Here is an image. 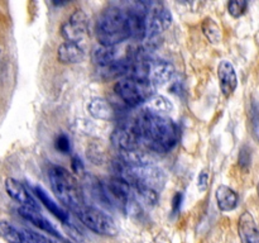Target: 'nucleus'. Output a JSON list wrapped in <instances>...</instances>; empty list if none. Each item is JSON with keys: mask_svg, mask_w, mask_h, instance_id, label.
Returning a JSON list of instances; mask_svg holds the SVG:
<instances>
[{"mask_svg": "<svg viewBox=\"0 0 259 243\" xmlns=\"http://www.w3.org/2000/svg\"><path fill=\"white\" fill-rule=\"evenodd\" d=\"M238 234L242 243H259V228L249 212H244L239 217Z\"/></svg>", "mask_w": 259, "mask_h": 243, "instance_id": "nucleus-11", "label": "nucleus"}, {"mask_svg": "<svg viewBox=\"0 0 259 243\" xmlns=\"http://www.w3.org/2000/svg\"><path fill=\"white\" fill-rule=\"evenodd\" d=\"M146 104H147L146 110L153 111V113H158V114L167 113V111L172 110V108H174L171 101L162 95L151 96V98L146 101Z\"/></svg>", "mask_w": 259, "mask_h": 243, "instance_id": "nucleus-19", "label": "nucleus"}, {"mask_svg": "<svg viewBox=\"0 0 259 243\" xmlns=\"http://www.w3.org/2000/svg\"><path fill=\"white\" fill-rule=\"evenodd\" d=\"M248 7V3L244 2V0H232L228 4V12L232 17L234 18H239L242 17L243 14L245 13Z\"/></svg>", "mask_w": 259, "mask_h": 243, "instance_id": "nucleus-23", "label": "nucleus"}, {"mask_svg": "<svg viewBox=\"0 0 259 243\" xmlns=\"http://www.w3.org/2000/svg\"><path fill=\"white\" fill-rule=\"evenodd\" d=\"M85 51L78 43L63 42L58 47L57 58L62 63H80L85 60Z\"/></svg>", "mask_w": 259, "mask_h": 243, "instance_id": "nucleus-13", "label": "nucleus"}, {"mask_svg": "<svg viewBox=\"0 0 259 243\" xmlns=\"http://www.w3.org/2000/svg\"><path fill=\"white\" fill-rule=\"evenodd\" d=\"M75 212L81 223L86 225L90 230L95 232L96 234L113 237L118 233V227H116L113 218L98 208L82 205Z\"/></svg>", "mask_w": 259, "mask_h": 243, "instance_id": "nucleus-5", "label": "nucleus"}, {"mask_svg": "<svg viewBox=\"0 0 259 243\" xmlns=\"http://www.w3.org/2000/svg\"><path fill=\"white\" fill-rule=\"evenodd\" d=\"M111 142L121 153L139 149L142 143L134 120L119 126L111 134Z\"/></svg>", "mask_w": 259, "mask_h": 243, "instance_id": "nucleus-7", "label": "nucleus"}, {"mask_svg": "<svg viewBox=\"0 0 259 243\" xmlns=\"http://www.w3.org/2000/svg\"><path fill=\"white\" fill-rule=\"evenodd\" d=\"M22 235L23 243H61L56 242V240L51 239V238L48 237H45V235H42L40 233H35L29 229H23Z\"/></svg>", "mask_w": 259, "mask_h": 243, "instance_id": "nucleus-21", "label": "nucleus"}, {"mask_svg": "<svg viewBox=\"0 0 259 243\" xmlns=\"http://www.w3.org/2000/svg\"><path fill=\"white\" fill-rule=\"evenodd\" d=\"M34 192L37 195V197L39 199V201L50 210V213H52L57 219H60L62 223H67L70 220V217H68V213L66 210H63L60 205L56 204L50 196H48L47 192L42 189L40 186H35L34 187Z\"/></svg>", "mask_w": 259, "mask_h": 243, "instance_id": "nucleus-15", "label": "nucleus"}, {"mask_svg": "<svg viewBox=\"0 0 259 243\" xmlns=\"http://www.w3.org/2000/svg\"><path fill=\"white\" fill-rule=\"evenodd\" d=\"M89 113L95 119L100 120H109L114 116V110L110 104L105 99L96 98L93 99L89 104Z\"/></svg>", "mask_w": 259, "mask_h": 243, "instance_id": "nucleus-17", "label": "nucleus"}, {"mask_svg": "<svg viewBox=\"0 0 259 243\" xmlns=\"http://www.w3.org/2000/svg\"><path fill=\"white\" fill-rule=\"evenodd\" d=\"M249 118L253 137L259 142V104L255 100L253 101L252 106H250Z\"/></svg>", "mask_w": 259, "mask_h": 243, "instance_id": "nucleus-22", "label": "nucleus"}, {"mask_svg": "<svg viewBox=\"0 0 259 243\" xmlns=\"http://www.w3.org/2000/svg\"><path fill=\"white\" fill-rule=\"evenodd\" d=\"M71 166H72V171L73 172H82L83 171V165L81 162V159L78 157H73L72 162H71Z\"/></svg>", "mask_w": 259, "mask_h": 243, "instance_id": "nucleus-28", "label": "nucleus"}, {"mask_svg": "<svg viewBox=\"0 0 259 243\" xmlns=\"http://www.w3.org/2000/svg\"><path fill=\"white\" fill-rule=\"evenodd\" d=\"M118 52L115 47H108V46H99L93 51V61L100 68L108 67L113 62L118 60Z\"/></svg>", "mask_w": 259, "mask_h": 243, "instance_id": "nucleus-16", "label": "nucleus"}, {"mask_svg": "<svg viewBox=\"0 0 259 243\" xmlns=\"http://www.w3.org/2000/svg\"><path fill=\"white\" fill-rule=\"evenodd\" d=\"M89 32V20L82 10H76L70 19L61 27V34L66 42L78 43L86 37Z\"/></svg>", "mask_w": 259, "mask_h": 243, "instance_id": "nucleus-8", "label": "nucleus"}, {"mask_svg": "<svg viewBox=\"0 0 259 243\" xmlns=\"http://www.w3.org/2000/svg\"><path fill=\"white\" fill-rule=\"evenodd\" d=\"M257 192H258V196H259V181H258V185H257Z\"/></svg>", "mask_w": 259, "mask_h": 243, "instance_id": "nucleus-29", "label": "nucleus"}, {"mask_svg": "<svg viewBox=\"0 0 259 243\" xmlns=\"http://www.w3.org/2000/svg\"><path fill=\"white\" fill-rule=\"evenodd\" d=\"M96 37L101 46L115 47L129 38L126 10L110 7L104 10L96 23Z\"/></svg>", "mask_w": 259, "mask_h": 243, "instance_id": "nucleus-2", "label": "nucleus"}, {"mask_svg": "<svg viewBox=\"0 0 259 243\" xmlns=\"http://www.w3.org/2000/svg\"><path fill=\"white\" fill-rule=\"evenodd\" d=\"M154 86L144 80L125 77L114 85L116 95L129 106H139L153 96Z\"/></svg>", "mask_w": 259, "mask_h": 243, "instance_id": "nucleus-4", "label": "nucleus"}, {"mask_svg": "<svg viewBox=\"0 0 259 243\" xmlns=\"http://www.w3.org/2000/svg\"><path fill=\"white\" fill-rule=\"evenodd\" d=\"M202 33L211 43H219L220 39H222V32H220L219 25L211 18H206L204 20V23H202Z\"/></svg>", "mask_w": 259, "mask_h": 243, "instance_id": "nucleus-20", "label": "nucleus"}, {"mask_svg": "<svg viewBox=\"0 0 259 243\" xmlns=\"http://www.w3.org/2000/svg\"><path fill=\"white\" fill-rule=\"evenodd\" d=\"M48 179L56 197L72 210L85 205L83 192L76 177L68 170L61 166H53L48 170Z\"/></svg>", "mask_w": 259, "mask_h": 243, "instance_id": "nucleus-3", "label": "nucleus"}, {"mask_svg": "<svg viewBox=\"0 0 259 243\" xmlns=\"http://www.w3.org/2000/svg\"><path fill=\"white\" fill-rule=\"evenodd\" d=\"M55 147L57 151H60L61 153H70L71 151V143L70 138H68L66 134L61 133L60 136L56 137L55 139Z\"/></svg>", "mask_w": 259, "mask_h": 243, "instance_id": "nucleus-24", "label": "nucleus"}, {"mask_svg": "<svg viewBox=\"0 0 259 243\" xmlns=\"http://www.w3.org/2000/svg\"><path fill=\"white\" fill-rule=\"evenodd\" d=\"M215 197H217L218 207L223 212H232L238 207V201H239V196L237 192L233 189H230L227 185H220L215 192Z\"/></svg>", "mask_w": 259, "mask_h": 243, "instance_id": "nucleus-14", "label": "nucleus"}, {"mask_svg": "<svg viewBox=\"0 0 259 243\" xmlns=\"http://www.w3.org/2000/svg\"><path fill=\"white\" fill-rule=\"evenodd\" d=\"M207 182H209V174L204 170L200 172L199 177H197V187L200 191H205L207 189Z\"/></svg>", "mask_w": 259, "mask_h": 243, "instance_id": "nucleus-26", "label": "nucleus"}, {"mask_svg": "<svg viewBox=\"0 0 259 243\" xmlns=\"http://www.w3.org/2000/svg\"><path fill=\"white\" fill-rule=\"evenodd\" d=\"M0 237L8 243H23L22 230L7 220H0Z\"/></svg>", "mask_w": 259, "mask_h": 243, "instance_id": "nucleus-18", "label": "nucleus"}, {"mask_svg": "<svg viewBox=\"0 0 259 243\" xmlns=\"http://www.w3.org/2000/svg\"><path fill=\"white\" fill-rule=\"evenodd\" d=\"M4 185L8 195H9L13 200L19 202L22 207L38 210L37 202L33 199L32 194L28 191L27 187L24 186V184H22V182L18 181V180L13 179V177H8V179L5 180Z\"/></svg>", "mask_w": 259, "mask_h": 243, "instance_id": "nucleus-9", "label": "nucleus"}, {"mask_svg": "<svg viewBox=\"0 0 259 243\" xmlns=\"http://www.w3.org/2000/svg\"><path fill=\"white\" fill-rule=\"evenodd\" d=\"M19 214L20 217L24 218L25 220H28L29 223H32L33 225H35L37 228H39L40 230L43 232L48 233V234H52L55 237L60 238V233L57 232L55 227L52 225V223L47 219L46 217H43L38 210L35 209H30V208H25V207H20L19 208Z\"/></svg>", "mask_w": 259, "mask_h": 243, "instance_id": "nucleus-12", "label": "nucleus"}, {"mask_svg": "<svg viewBox=\"0 0 259 243\" xmlns=\"http://www.w3.org/2000/svg\"><path fill=\"white\" fill-rule=\"evenodd\" d=\"M141 143L154 152H168L179 141V127L163 114L143 110L133 119Z\"/></svg>", "mask_w": 259, "mask_h": 243, "instance_id": "nucleus-1", "label": "nucleus"}, {"mask_svg": "<svg viewBox=\"0 0 259 243\" xmlns=\"http://www.w3.org/2000/svg\"><path fill=\"white\" fill-rule=\"evenodd\" d=\"M250 164V151L248 147H243L239 153V165L245 167Z\"/></svg>", "mask_w": 259, "mask_h": 243, "instance_id": "nucleus-25", "label": "nucleus"}, {"mask_svg": "<svg viewBox=\"0 0 259 243\" xmlns=\"http://www.w3.org/2000/svg\"><path fill=\"white\" fill-rule=\"evenodd\" d=\"M182 199H184L182 192H176V194H175L174 199H172V213H174V214H177V213L180 212V209H181Z\"/></svg>", "mask_w": 259, "mask_h": 243, "instance_id": "nucleus-27", "label": "nucleus"}, {"mask_svg": "<svg viewBox=\"0 0 259 243\" xmlns=\"http://www.w3.org/2000/svg\"><path fill=\"white\" fill-rule=\"evenodd\" d=\"M218 78H219L223 95L229 98L238 86L237 72H235L234 66L229 61L224 60L219 63V66H218Z\"/></svg>", "mask_w": 259, "mask_h": 243, "instance_id": "nucleus-10", "label": "nucleus"}, {"mask_svg": "<svg viewBox=\"0 0 259 243\" xmlns=\"http://www.w3.org/2000/svg\"><path fill=\"white\" fill-rule=\"evenodd\" d=\"M172 23L169 10L161 3H147L146 38H154L167 29Z\"/></svg>", "mask_w": 259, "mask_h": 243, "instance_id": "nucleus-6", "label": "nucleus"}]
</instances>
